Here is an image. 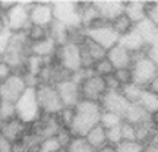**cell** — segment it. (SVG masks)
<instances>
[{
	"label": "cell",
	"mask_w": 158,
	"mask_h": 152,
	"mask_svg": "<svg viewBox=\"0 0 158 152\" xmlns=\"http://www.w3.org/2000/svg\"><path fill=\"white\" fill-rule=\"evenodd\" d=\"M73 110V120H72V124L69 127V130L72 132L73 136L85 138L101 121L102 108L100 105V102L82 100V101H79V104Z\"/></svg>",
	"instance_id": "obj_1"
},
{
	"label": "cell",
	"mask_w": 158,
	"mask_h": 152,
	"mask_svg": "<svg viewBox=\"0 0 158 152\" xmlns=\"http://www.w3.org/2000/svg\"><path fill=\"white\" fill-rule=\"evenodd\" d=\"M133 56V64H132V80L133 84L141 86L143 89L149 88V85L157 78L158 69L152 63V60L147 56V51L135 53Z\"/></svg>",
	"instance_id": "obj_2"
},
{
	"label": "cell",
	"mask_w": 158,
	"mask_h": 152,
	"mask_svg": "<svg viewBox=\"0 0 158 152\" xmlns=\"http://www.w3.org/2000/svg\"><path fill=\"white\" fill-rule=\"evenodd\" d=\"M15 107H16V117L27 126L34 124L43 114L38 105L35 88H27L21 98L15 102Z\"/></svg>",
	"instance_id": "obj_3"
},
{
	"label": "cell",
	"mask_w": 158,
	"mask_h": 152,
	"mask_svg": "<svg viewBox=\"0 0 158 152\" xmlns=\"http://www.w3.org/2000/svg\"><path fill=\"white\" fill-rule=\"evenodd\" d=\"M35 92H37L40 110H41L43 114L57 116L64 108L62 100H60V95H59V92L56 89V85L40 84L35 88Z\"/></svg>",
	"instance_id": "obj_4"
},
{
	"label": "cell",
	"mask_w": 158,
	"mask_h": 152,
	"mask_svg": "<svg viewBox=\"0 0 158 152\" xmlns=\"http://www.w3.org/2000/svg\"><path fill=\"white\" fill-rule=\"evenodd\" d=\"M81 97L82 100L92 102H101L102 97L107 94L106 78L95 75L92 70H86L84 79L81 80Z\"/></svg>",
	"instance_id": "obj_5"
},
{
	"label": "cell",
	"mask_w": 158,
	"mask_h": 152,
	"mask_svg": "<svg viewBox=\"0 0 158 152\" xmlns=\"http://www.w3.org/2000/svg\"><path fill=\"white\" fill-rule=\"evenodd\" d=\"M54 59L62 68H64L70 73H78L84 70L82 59H81V44L66 43L63 45H59Z\"/></svg>",
	"instance_id": "obj_6"
},
{
	"label": "cell",
	"mask_w": 158,
	"mask_h": 152,
	"mask_svg": "<svg viewBox=\"0 0 158 152\" xmlns=\"http://www.w3.org/2000/svg\"><path fill=\"white\" fill-rule=\"evenodd\" d=\"M54 21L66 25L68 28L81 27V3L78 2H56L53 3Z\"/></svg>",
	"instance_id": "obj_7"
},
{
	"label": "cell",
	"mask_w": 158,
	"mask_h": 152,
	"mask_svg": "<svg viewBox=\"0 0 158 152\" xmlns=\"http://www.w3.org/2000/svg\"><path fill=\"white\" fill-rule=\"evenodd\" d=\"M32 3H15L5 15L6 28L12 32H25L29 22V10Z\"/></svg>",
	"instance_id": "obj_8"
},
{
	"label": "cell",
	"mask_w": 158,
	"mask_h": 152,
	"mask_svg": "<svg viewBox=\"0 0 158 152\" xmlns=\"http://www.w3.org/2000/svg\"><path fill=\"white\" fill-rule=\"evenodd\" d=\"M85 35H86V38L98 43L106 50H110L113 45L117 44L118 39H120L118 34L111 27V23L104 21V19H101L100 22H97L95 25H92L91 28L85 29Z\"/></svg>",
	"instance_id": "obj_9"
},
{
	"label": "cell",
	"mask_w": 158,
	"mask_h": 152,
	"mask_svg": "<svg viewBox=\"0 0 158 152\" xmlns=\"http://www.w3.org/2000/svg\"><path fill=\"white\" fill-rule=\"evenodd\" d=\"M27 82L23 78V73H13L6 78L3 82H0V101H7V102H15L21 98L23 92L27 91Z\"/></svg>",
	"instance_id": "obj_10"
},
{
	"label": "cell",
	"mask_w": 158,
	"mask_h": 152,
	"mask_svg": "<svg viewBox=\"0 0 158 152\" xmlns=\"http://www.w3.org/2000/svg\"><path fill=\"white\" fill-rule=\"evenodd\" d=\"M56 89L60 95L63 105L68 108H75L79 104V101H82L81 97V85L76 79L72 76L68 80H63L60 84L56 85Z\"/></svg>",
	"instance_id": "obj_11"
},
{
	"label": "cell",
	"mask_w": 158,
	"mask_h": 152,
	"mask_svg": "<svg viewBox=\"0 0 158 152\" xmlns=\"http://www.w3.org/2000/svg\"><path fill=\"white\" fill-rule=\"evenodd\" d=\"M100 105H101L102 111H110V113L117 114L123 118L130 102L124 98L120 91H107V94L102 97Z\"/></svg>",
	"instance_id": "obj_12"
},
{
	"label": "cell",
	"mask_w": 158,
	"mask_h": 152,
	"mask_svg": "<svg viewBox=\"0 0 158 152\" xmlns=\"http://www.w3.org/2000/svg\"><path fill=\"white\" fill-rule=\"evenodd\" d=\"M54 21L53 15V3H32L29 10V22L31 25L48 28Z\"/></svg>",
	"instance_id": "obj_13"
},
{
	"label": "cell",
	"mask_w": 158,
	"mask_h": 152,
	"mask_svg": "<svg viewBox=\"0 0 158 152\" xmlns=\"http://www.w3.org/2000/svg\"><path fill=\"white\" fill-rule=\"evenodd\" d=\"M107 59L110 60V63L113 64V68L117 69H129L133 64V56L132 53L127 51L123 45H120L117 43L116 45H113L110 50H107Z\"/></svg>",
	"instance_id": "obj_14"
},
{
	"label": "cell",
	"mask_w": 158,
	"mask_h": 152,
	"mask_svg": "<svg viewBox=\"0 0 158 152\" xmlns=\"http://www.w3.org/2000/svg\"><path fill=\"white\" fill-rule=\"evenodd\" d=\"M57 48H59V44L48 35L47 38L41 39V41L31 43V45H29V56H37L48 60V59H53L56 56Z\"/></svg>",
	"instance_id": "obj_15"
},
{
	"label": "cell",
	"mask_w": 158,
	"mask_h": 152,
	"mask_svg": "<svg viewBox=\"0 0 158 152\" xmlns=\"http://www.w3.org/2000/svg\"><path fill=\"white\" fill-rule=\"evenodd\" d=\"M25 132H27V124L21 121L18 117L13 120H9L6 123H0V133L12 143L21 141L22 136L25 135Z\"/></svg>",
	"instance_id": "obj_16"
},
{
	"label": "cell",
	"mask_w": 158,
	"mask_h": 152,
	"mask_svg": "<svg viewBox=\"0 0 158 152\" xmlns=\"http://www.w3.org/2000/svg\"><path fill=\"white\" fill-rule=\"evenodd\" d=\"M100 15L104 21L113 22L114 19L124 13V5L126 2H94Z\"/></svg>",
	"instance_id": "obj_17"
},
{
	"label": "cell",
	"mask_w": 158,
	"mask_h": 152,
	"mask_svg": "<svg viewBox=\"0 0 158 152\" xmlns=\"http://www.w3.org/2000/svg\"><path fill=\"white\" fill-rule=\"evenodd\" d=\"M118 44L123 45L127 51H130L132 54L135 53H141V51H147V45L143 43V38L141 37V34L138 32V29L133 27V29H130L129 32H126L124 35L120 37Z\"/></svg>",
	"instance_id": "obj_18"
},
{
	"label": "cell",
	"mask_w": 158,
	"mask_h": 152,
	"mask_svg": "<svg viewBox=\"0 0 158 152\" xmlns=\"http://www.w3.org/2000/svg\"><path fill=\"white\" fill-rule=\"evenodd\" d=\"M135 28L138 29V32L143 38V43L147 45V48H149V47H158V27H155L149 19L145 18L143 21L136 23Z\"/></svg>",
	"instance_id": "obj_19"
},
{
	"label": "cell",
	"mask_w": 158,
	"mask_h": 152,
	"mask_svg": "<svg viewBox=\"0 0 158 152\" xmlns=\"http://www.w3.org/2000/svg\"><path fill=\"white\" fill-rule=\"evenodd\" d=\"M152 117H154L152 114H149L147 110H143V108L136 102V104H130L129 105L123 120L130 124H133V126H136V124H141V123L152 121Z\"/></svg>",
	"instance_id": "obj_20"
},
{
	"label": "cell",
	"mask_w": 158,
	"mask_h": 152,
	"mask_svg": "<svg viewBox=\"0 0 158 152\" xmlns=\"http://www.w3.org/2000/svg\"><path fill=\"white\" fill-rule=\"evenodd\" d=\"M124 15L133 22V25L139 23L147 18V2H126Z\"/></svg>",
	"instance_id": "obj_21"
},
{
	"label": "cell",
	"mask_w": 158,
	"mask_h": 152,
	"mask_svg": "<svg viewBox=\"0 0 158 152\" xmlns=\"http://www.w3.org/2000/svg\"><path fill=\"white\" fill-rule=\"evenodd\" d=\"M85 139L88 141V143H89V145L94 148L95 151H98V149L104 148L106 145H108V142H107V132H106V129L102 127L101 124L95 126V127L91 130L88 135L85 136Z\"/></svg>",
	"instance_id": "obj_22"
},
{
	"label": "cell",
	"mask_w": 158,
	"mask_h": 152,
	"mask_svg": "<svg viewBox=\"0 0 158 152\" xmlns=\"http://www.w3.org/2000/svg\"><path fill=\"white\" fill-rule=\"evenodd\" d=\"M81 47L84 48V51L88 54V56L94 60V62H98V60H102V59H106L107 57V50L101 47V45L95 43V41H92V39L86 38V35H85V39L81 43Z\"/></svg>",
	"instance_id": "obj_23"
},
{
	"label": "cell",
	"mask_w": 158,
	"mask_h": 152,
	"mask_svg": "<svg viewBox=\"0 0 158 152\" xmlns=\"http://www.w3.org/2000/svg\"><path fill=\"white\" fill-rule=\"evenodd\" d=\"M138 104H139L143 110H147L149 114H152V116L158 113V95L154 94L152 91H149L148 88L143 89L141 100H139Z\"/></svg>",
	"instance_id": "obj_24"
},
{
	"label": "cell",
	"mask_w": 158,
	"mask_h": 152,
	"mask_svg": "<svg viewBox=\"0 0 158 152\" xmlns=\"http://www.w3.org/2000/svg\"><path fill=\"white\" fill-rule=\"evenodd\" d=\"M120 92L123 94V97L130 104H136V102H139V100H141L143 88H141V86H138L136 84L132 82V84H127V85H124V86H122Z\"/></svg>",
	"instance_id": "obj_25"
},
{
	"label": "cell",
	"mask_w": 158,
	"mask_h": 152,
	"mask_svg": "<svg viewBox=\"0 0 158 152\" xmlns=\"http://www.w3.org/2000/svg\"><path fill=\"white\" fill-rule=\"evenodd\" d=\"M110 23H111V27H113L114 31L118 34V37H122V35H124L126 32H129L130 29H133V27H135L133 22H132L124 13L120 15V16H117L113 22H110Z\"/></svg>",
	"instance_id": "obj_26"
},
{
	"label": "cell",
	"mask_w": 158,
	"mask_h": 152,
	"mask_svg": "<svg viewBox=\"0 0 158 152\" xmlns=\"http://www.w3.org/2000/svg\"><path fill=\"white\" fill-rule=\"evenodd\" d=\"M66 152H97L94 148L91 146L85 138H78L73 136V139L66 148Z\"/></svg>",
	"instance_id": "obj_27"
},
{
	"label": "cell",
	"mask_w": 158,
	"mask_h": 152,
	"mask_svg": "<svg viewBox=\"0 0 158 152\" xmlns=\"http://www.w3.org/2000/svg\"><path fill=\"white\" fill-rule=\"evenodd\" d=\"M114 70L116 69L113 68V64L110 63L107 57L106 59H102V60H98V62L94 64V68H92V72L98 76H101V78H108V76H111L114 73Z\"/></svg>",
	"instance_id": "obj_28"
},
{
	"label": "cell",
	"mask_w": 158,
	"mask_h": 152,
	"mask_svg": "<svg viewBox=\"0 0 158 152\" xmlns=\"http://www.w3.org/2000/svg\"><path fill=\"white\" fill-rule=\"evenodd\" d=\"M25 34L28 37L29 43H37L48 37V28H43V27H37V25H29Z\"/></svg>",
	"instance_id": "obj_29"
},
{
	"label": "cell",
	"mask_w": 158,
	"mask_h": 152,
	"mask_svg": "<svg viewBox=\"0 0 158 152\" xmlns=\"http://www.w3.org/2000/svg\"><path fill=\"white\" fill-rule=\"evenodd\" d=\"M16 118V107L13 102L0 101V123H6L9 120Z\"/></svg>",
	"instance_id": "obj_30"
},
{
	"label": "cell",
	"mask_w": 158,
	"mask_h": 152,
	"mask_svg": "<svg viewBox=\"0 0 158 152\" xmlns=\"http://www.w3.org/2000/svg\"><path fill=\"white\" fill-rule=\"evenodd\" d=\"M123 123V118L117 116V114L114 113H110V111H102L101 114V124L104 129H111V127H116V126H120V124Z\"/></svg>",
	"instance_id": "obj_31"
},
{
	"label": "cell",
	"mask_w": 158,
	"mask_h": 152,
	"mask_svg": "<svg viewBox=\"0 0 158 152\" xmlns=\"http://www.w3.org/2000/svg\"><path fill=\"white\" fill-rule=\"evenodd\" d=\"M60 151H63V148L59 143L57 138L54 136V138H48V139H44L41 142V145H40L37 152H60Z\"/></svg>",
	"instance_id": "obj_32"
},
{
	"label": "cell",
	"mask_w": 158,
	"mask_h": 152,
	"mask_svg": "<svg viewBox=\"0 0 158 152\" xmlns=\"http://www.w3.org/2000/svg\"><path fill=\"white\" fill-rule=\"evenodd\" d=\"M113 75L120 86H124V85L133 82V80H132V69L130 68L129 69H117V70H114Z\"/></svg>",
	"instance_id": "obj_33"
},
{
	"label": "cell",
	"mask_w": 158,
	"mask_h": 152,
	"mask_svg": "<svg viewBox=\"0 0 158 152\" xmlns=\"http://www.w3.org/2000/svg\"><path fill=\"white\" fill-rule=\"evenodd\" d=\"M122 129V142H135V126L124 121L120 126Z\"/></svg>",
	"instance_id": "obj_34"
},
{
	"label": "cell",
	"mask_w": 158,
	"mask_h": 152,
	"mask_svg": "<svg viewBox=\"0 0 158 152\" xmlns=\"http://www.w3.org/2000/svg\"><path fill=\"white\" fill-rule=\"evenodd\" d=\"M143 145L138 142H120L116 145V152H142Z\"/></svg>",
	"instance_id": "obj_35"
},
{
	"label": "cell",
	"mask_w": 158,
	"mask_h": 152,
	"mask_svg": "<svg viewBox=\"0 0 158 152\" xmlns=\"http://www.w3.org/2000/svg\"><path fill=\"white\" fill-rule=\"evenodd\" d=\"M122 126V124H120ZM120 126H116V127H111V129H106L107 132V142L108 145H118L120 142H122V129H120Z\"/></svg>",
	"instance_id": "obj_36"
},
{
	"label": "cell",
	"mask_w": 158,
	"mask_h": 152,
	"mask_svg": "<svg viewBox=\"0 0 158 152\" xmlns=\"http://www.w3.org/2000/svg\"><path fill=\"white\" fill-rule=\"evenodd\" d=\"M73 113L75 110L73 108H68L64 107L60 111V113L57 114V117H59V120H60V123L63 124V127H70V124H72V120H73Z\"/></svg>",
	"instance_id": "obj_37"
},
{
	"label": "cell",
	"mask_w": 158,
	"mask_h": 152,
	"mask_svg": "<svg viewBox=\"0 0 158 152\" xmlns=\"http://www.w3.org/2000/svg\"><path fill=\"white\" fill-rule=\"evenodd\" d=\"M56 138H57V141H59V143L62 145L63 149H66L68 145L70 143V141L73 139V135H72V132H70L68 127H63V129L56 135Z\"/></svg>",
	"instance_id": "obj_38"
},
{
	"label": "cell",
	"mask_w": 158,
	"mask_h": 152,
	"mask_svg": "<svg viewBox=\"0 0 158 152\" xmlns=\"http://www.w3.org/2000/svg\"><path fill=\"white\" fill-rule=\"evenodd\" d=\"M12 35H13V32L9 31L7 28L3 29V31L0 32V56H3V54L6 53L7 47H9V44H10Z\"/></svg>",
	"instance_id": "obj_39"
},
{
	"label": "cell",
	"mask_w": 158,
	"mask_h": 152,
	"mask_svg": "<svg viewBox=\"0 0 158 152\" xmlns=\"http://www.w3.org/2000/svg\"><path fill=\"white\" fill-rule=\"evenodd\" d=\"M147 19H149L155 27H158V2L147 3Z\"/></svg>",
	"instance_id": "obj_40"
},
{
	"label": "cell",
	"mask_w": 158,
	"mask_h": 152,
	"mask_svg": "<svg viewBox=\"0 0 158 152\" xmlns=\"http://www.w3.org/2000/svg\"><path fill=\"white\" fill-rule=\"evenodd\" d=\"M0 152H13V143L0 133Z\"/></svg>",
	"instance_id": "obj_41"
},
{
	"label": "cell",
	"mask_w": 158,
	"mask_h": 152,
	"mask_svg": "<svg viewBox=\"0 0 158 152\" xmlns=\"http://www.w3.org/2000/svg\"><path fill=\"white\" fill-rule=\"evenodd\" d=\"M12 73H13V70L2 60V62H0V82H3V80H5L6 78H9Z\"/></svg>",
	"instance_id": "obj_42"
},
{
	"label": "cell",
	"mask_w": 158,
	"mask_h": 152,
	"mask_svg": "<svg viewBox=\"0 0 158 152\" xmlns=\"http://www.w3.org/2000/svg\"><path fill=\"white\" fill-rule=\"evenodd\" d=\"M147 56L152 60V63L158 69V47H149V48H147Z\"/></svg>",
	"instance_id": "obj_43"
},
{
	"label": "cell",
	"mask_w": 158,
	"mask_h": 152,
	"mask_svg": "<svg viewBox=\"0 0 158 152\" xmlns=\"http://www.w3.org/2000/svg\"><path fill=\"white\" fill-rule=\"evenodd\" d=\"M142 152H158V145L155 142H147L145 145H143V149Z\"/></svg>",
	"instance_id": "obj_44"
},
{
	"label": "cell",
	"mask_w": 158,
	"mask_h": 152,
	"mask_svg": "<svg viewBox=\"0 0 158 152\" xmlns=\"http://www.w3.org/2000/svg\"><path fill=\"white\" fill-rule=\"evenodd\" d=\"M148 89L152 91L154 94H157V95H158V75H157V78L151 82V85H149V88H148Z\"/></svg>",
	"instance_id": "obj_45"
},
{
	"label": "cell",
	"mask_w": 158,
	"mask_h": 152,
	"mask_svg": "<svg viewBox=\"0 0 158 152\" xmlns=\"http://www.w3.org/2000/svg\"><path fill=\"white\" fill-rule=\"evenodd\" d=\"M97 152H116V146H113V145H106L104 148L98 149Z\"/></svg>",
	"instance_id": "obj_46"
},
{
	"label": "cell",
	"mask_w": 158,
	"mask_h": 152,
	"mask_svg": "<svg viewBox=\"0 0 158 152\" xmlns=\"http://www.w3.org/2000/svg\"><path fill=\"white\" fill-rule=\"evenodd\" d=\"M3 29H6V22H5V16L0 13V32H2Z\"/></svg>",
	"instance_id": "obj_47"
},
{
	"label": "cell",
	"mask_w": 158,
	"mask_h": 152,
	"mask_svg": "<svg viewBox=\"0 0 158 152\" xmlns=\"http://www.w3.org/2000/svg\"><path fill=\"white\" fill-rule=\"evenodd\" d=\"M60 152H66V149H63V151H60Z\"/></svg>",
	"instance_id": "obj_48"
},
{
	"label": "cell",
	"mask_w": 158,
	"mask_h": 152,
	"mask_svg": "<svg viewBox=\"0 0 158 152\" xmlns=\"http://www.w3.org/2000/svg\"><path fill=\"white\" fill-rule=\"evenodd\" d=\"M0 62H2V56H0Z\"/></svg>",
	"instance_id": "obj_49"
},
{
	"label": "cell",
	"mask_w": 158,
	"mask_h": 152,
	"mask_svg": "<svg viewBox=\"0 0 158 152\" xmlns=\"http://www.w3.org/2000/svg\"><path fill=\"white\" fill-rule=\"evenodd\" d=\"M157 114H158V113H157Z\"/></svg>",
	"instance_id": "obj_50"
}]
</instances>
